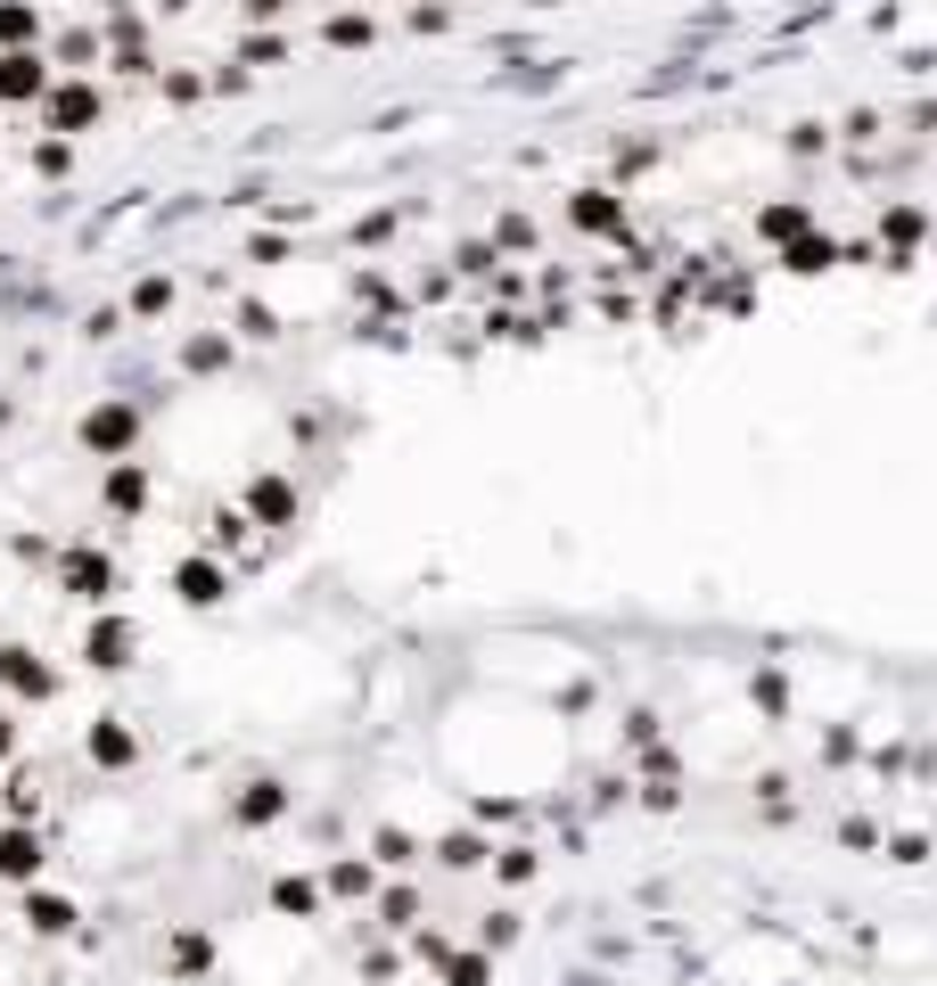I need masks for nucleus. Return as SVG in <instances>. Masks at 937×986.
I'll list each match as a JSON object with an SVG mask.
<instances>
[{
    "label": "nucleus",
    "mask_w": 937,
    "mask_h": 986,
    "mask_svg": "<svg viewBox=\"0 0 937 986\" xmlns=\"http://www.w3.org/2000/svg\"><path fill=\"white\" fill-rule=\"evenodd\" d=\"M823 263H839L830 239H789V271H823Z\"/></svg>",
    "instance_id": "obj_1"
},
{
    "label": "nucleus",
    "mask_w": 937,
    "mask_h": 986,
    "mask_svg": "<svg viewBox=\"0 0 937 986\" xmlns=\"http://www.w3.org/2000/svg\"><path fill=\"white\" fill-rule=\"evenodd\" d=\"M576 222H585V230H617V206L600 190H585V198H576Z\"/></svg>",
    "instance_id": "obj_2"
},
{
    "label": "nucleus",
    "mask_w": 937,
    "mask_h": 986,
    "mask_svg": "<svg viewBox=\"0 0 937 986\" xmlns=\"http://www.w3.org/2000/svg\"><path fill=\"white\" fill-rule=\"evenodd\" d=\"M806 230V206H774V215H765V239H798Z\"/></svg>",
    "instance_id": "obj_3"
}]
</instances>
